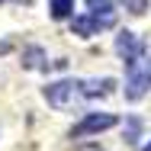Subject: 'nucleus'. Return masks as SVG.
<instances>
[{"label":"nucleus","mask_w":151,"mask_h":151,"mask_svg":"<svg viewBox=\"0 0 151 151\" xmlns=\"http://www.w3.org/2000/svg\"><path fill=\"white\" fill-rule=\"evenodd\" d=\"M45 100H48V106H55V109H74L81 100H87L84 96V87H81V81H58V84H48L45 87Z\"/></svg>","instance_id":"f257e3e1"},{"label":"nucleus","mask_w":151,"mask_h":151,"mask_svg":"<svg viewBox=\"0 0 151 151\" xmlns=\"http://www.w3.org/2000/svg\"><path fill=\"white\" fill-rule=\"evenodd\" d=\"M116 116L113 113H87L84 119L77 122L74 129H71V138H84V135H96V132H106V129H113L116 125Z\"/></svg>","instance_id":"f03ea898"},{"label":"nucleus","mask_w":151,"mask_h":151,"mask_svg":"<svg viewBox=\"0 0 151 151\" xmlns=\"http://www.w3.org/2000/svg\"><path fill=\"white\" fill-rule=\"evenodd\" d=\"M116 52H119L122 64L129 68V64H135V61L142 58L148 48H145V42H142L135 32H119V35H116Z\"/></svg>","instance_id":"7ed1b4c3"},{"label":"nucleus","mask_w":151,"mask_h":151,"mask_svg":"<svg viewBox=\"0 0 151 151\" xmlns=\"http://www.w3.org/2000/svg\"><path fill=\"white\" fill-rule=\"evenodd\" d=\"M90 6V16L96 23V29H113L116 26V10H113V0H87Z\"/></svg>","instance_id":"20e7f679"},{"label":"nucleus","mask_w":151,"mask_h":151,"mask_svg":"<svg viewBox=\"0 0 151 151\" xmlns=\"http://www.w3.org/2000/svg\"><path fill=\"white\" fill-rule=\"evenodd\" d=\"M81 87H84V96L87 100H96V96H106V93L116 87V81L113 77H103V81H81Z\"/></svg>","instance_id":"39448f33"},{"label":"nucleus","mask_w":151,"mask_h":151,"mask_svg":"<svg viewBox=\"0 0 151 151\" xmlns=\"http://www.w3.org/2000/svg\"><path fill=\"white\" fill-rule=\"evenodd\" d=\"M23 68L45 71V68H48V61H45V52H42V48H26V52H23Z\"/></svg>","instance_id":"423d86ee"},{"label":"nucleus","mask_w":151,"mask_h":151,"mask_svg":"<svg viewBox=\"0 0 151 151\" xmlns=\"http://www.w3.org/2000/svg\"><path fill=\"white\" fill-rule=\"evenodd\" d=\"M74 13V0H52V16L55 19H68Z\"/></svg>","instance_id":"0eeeda50"},{"label":"nucleus","mask_w":151,"mask_h":151,"mask_svg":"<svg viewBox=\"0 0 151 151\" xmlns=\"http://www.w3.org/2000/svg\"><path fill=\"white\" fill-rule=\"evenodd\" d=\"M93 29H96L93 16H74V32H77V35H90Z\"/></svg>","instance_id":"6e6552de"},{"label":"nucleus","mask_w":151,"mask_h":151,"mask_svg":"<svg viewBox=\"0 0 151 151\" xmlns=\"http://www.w3.org/2000/svg\"><path fill=\"white\" fill-rule=\"evenodd\" d=\"M138 132H142V122H138V119H129V122H125V142H129V145L138 142Z\"/></svg>","instance_id":"1a4fd4ad"},{"label":"nucleus","mask_w":151,"mask_h":151,"mask_svg":"<svg viewBox=\"0 0 151 151\" xmlns=\"http://www.w3.org/2000/svg\"><path fill=\"white\" fill-rule=\"evenodd\" d=\"M125 6H129V13H135V16H142L145 10H148V0H122Z\"/></svg>","instance_id":"9d476101"},{"label":"nucleus","mask_w":151,"mask_h":151,"mask_svg":"<svg viewBox=\"0 0 151 151\" xmlns=\"http://www.w3.org/2000/svg\"><path fill=\"white\" fill-rule=\"evenodd\" d=\"M142 68H145V74H148V81H151V58H145V55H142Z\"/></svg>","instance_id":"9b49d317"},{"label":"nucleus","mask_w":151,"mask_h":151,"mask_svg":"<svg viewBox=\"0 0 151 151\" xmlns=\"http://www.w3.org/2000/svg\"><path fill=\"white\" fill-rule=\"evenodd\" d=\"M81 151H103V148H81Z\"/></svg>","instance_id":"f8f14e48"},{"label":"nucleus","mask_w":151,"mask_h":151,"mask_svg":"<svg viewBox=\"0 0 151 151\" xmlns=\"http://www.w3.org/2000/svg\"><path fill=\"white\" fill-rule=\"evenodd\" d=\"M145 151H151V142H148V145H145Z\"/></svg>","instance_id":"ddd939ff"},{"label":"nucleus","mask_w":151,"mask_h":151,"mask_svg":"<svg viewBox=\"0 0 151 151\" xmlns=\"http://www.w3.org/2000/svg\"><path fill=\"white\" fill-rule=\"evenodd\" d=\"M0 3H3V0H0Z\"/></svg>","instance_id":"4468645a"}]
</instances>
